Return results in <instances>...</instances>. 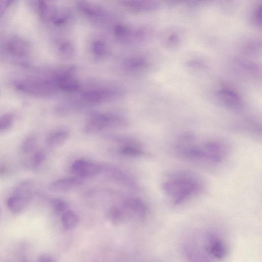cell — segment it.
<instances>
[{"mask_svg": "<svg viewBox=\"0 0 262 262\" xmlns=\"http://www.w3.org/2000/svg\"><path fill=\"white\" fill-rule=\"evenodd\" d=\"M179 157L193 163L217 165L229 156L230 147L225 140L218 138L200 139L192 133H184L177 140L174 146Z\"/></svg>", "mask_w": 262, "mask_h": 262, "instance_id": "obj_1", "label": "cell"}, {"mask_svg": "<svg viewBox=\"0 0 262 262\" xmlns=\"http://www.w3.org/2000/svg\"><path fill=\"white\" fill-rule=\"evenodd\" d=\"M162 190L174 206H180L199 196L205 190L203 179L193 171L185 169L172 171L165 176Z\"/></svg>", "mask_w": 262, "mask_h": 262, "instance_id": "obj_2", "label": "cell"}, {"mask_svg": "<svg viewBox=\"0 0 262 262\" xmlns=\"http://www.w3.org/2000/svg\"><path fill=\"white\" fill-rule=\"evenodd\" d=\"M189 262H221L228 254V246L217 233L205 231L193 237L184 246Z\"/></svg>", "mask_w": 262, "mask_h": 262, "instance_id": "obj_3", "label": "cell"}, {"mask_svg": "<svg viewBox=\"0 0 262 262\" xmlns=\"http://www.w3.org/2000/svg\"><path fill=\"white\" fill-rule=\"evenodd\" d=\"M15 88L25 93L38 97H48L55 94L58 88L55 76L50 78H28L15 81Z\"/></svg>", "mask_w": 262, "mask_h": 262, "instance_id": "obj_4", "label": "cell"}, {"mask_svg": "<svg viewBox=\"0 0 262 262\" xmlns=\"http://www.w3.org/2000/svg\"><path fill=\"white\" fill-rule=\"evenodd\" d=\"M129 125L125 118L110 113H96L90 116L83 130L88 134L98 133L105 128H123Z\"/></svg>", "mask_w": 262, "mask_h": 262, "instance_id": "obj_5", "label": "cell"}, {"mask_svg": "<svg viewBox=\"0 0 262 262\" xmlns=\"http://www.w3.org/2000/svg\"><path fill=\"white\" fill-rule=\"evenodd\" d=\"M120 94L121 91L118 88L100 86L90 88L83 91L81 97L87 103L96 104L111 101L118 97Z\"/></svg>", "mask_w": 262, "mask_h": 262, "instance_id": "obj_6", "label": "cell"}, {"mask_svg": "<svg viewBox=\"0 0 262 262\" xmlns=\"http://www.w3.org/2000/svg\"><path fill=\"white\" fill-rule=\"evenodd\" d=\"M114 32L116 39L125 44L143 41L148 34L146 28H132L123 24L116 25L114 27Z\"/></svg>", "mask_w": 262, "mask_h": 262, "instance_id": "obj_7", "label": "cell"}, {"mask_svg": "<svg viewBox=\"0 0 262 262\" xmlns=\"http://www.w3.org/2000/svg\"><path fill=\"white\" fill-rule=\"evenodd\" d=\"M77 6L79 10L84 15L92 19L105 21L111 18V13L100 5L85 1H79Z\"/></svg>", "mask_w": 262, "mask_h": 262, "instance_id": "obj_8", "label": "cell"}, {"mask_svg": "<svg viewBox=\"0 0 262 262\" xmlns=\"http://www.w3.org/2000/svg\"><path fill=\"white\" fill-rule=\"evenodd\" d=\"M72 171L77 177L83 178L97 176L101 172L103 168L100 165L85 159L75 161L71 166Z\"/></svg>", "mask_w": 262, "mask_h": 262, "instance_id": "obj_9", "label": "cell"}, {"mask_svg": "<svg viewBox=\"0 0 262 262\" xmlns=\"http://www.w3.org/2000/svg\"><path fill=\"white\" fill-rule=\"evenodd\" d=\"M31 45L25 38L15 36L10 39L6 44L7 52L14 56L24 57L31 52Z\"/></svg>", "mask_w": 262, "mask_h": 262, "instance_id": "obj_10", "label": "cell"}, {"mask_svg": "<svg viewBox=\"0 0 262 262\" xmlns=\"http://www.w3.org/2000/svg\"><path fill=\"white\" fill-rule=\"evenodd\" d=\"M123 208L127 214L137 217H144L148 211L145 203L138 198H129L125 199L123 203Z\"/></svg>", "mask_w": 262, "mask_h": 262, "instance_id": "obj_11", "label": "cell"}, {"mask_svg": "<svg viewBox=\"0 0 262 262\" xmlns=\"http://www.w3.org/2000/svg\"><path fill=\"white\" fill-rule=\"evenodd\" d=\"M82 178L78 177H66L58 179L52 182L50 189L54 191L64 192L73 189L82 185Z\"/></svg>", "mask_w": 262, "mask_h": 262, "instance_id": "obj_12", "label": "cell"}, {"mask_svg": "<svg viewBox=\"0 0 262 262\" xmlns=\"http://www.w3.org/2000/svg\"><path fill=\"white\" fill-rule=\"evenodd\" d=\"M220 101L226 107L238 109L242 106V101L238 95L229 89H222L217 93Z\"/></svg>", "mask_w": 262, "mask_h": 262, "instance_id": "obj_13", "label": "cell"}, {"mask_svg": "<svg viewBox=\"0 0 262 262\" xmlns=\"http://www.w3.org/2000/svg\"><path fill=\"white\" fill-rule=\"evenodd\" d=\"M123 4L129 10L139 12L152 11L159 7L158 3L154 1H125Z\"/></svg>", "mask_w": 262, "mask_h": 262, "instance_id": "obj_14", "label": "cell"}, {"mask_svg": "<svg viewBox=\"0 0 262 262\" xmlns=\"http://www.w3.org/2000/svg\"><path fill=\"white\" fill-rule=\"evenodd\" d=\"M147 64L146 59L140 56H133L126 58L122 63V67L129 72H137L145 68Z\"/></svg>", "mask_w": 262, "mask_h": 262, "instance_id": "obj_15", "label": "cell"}, {"mask_svg": "<svg viewBox=\"0 0 262 262\" xmlns=\"http://www.w3.org/2000/svg\"><path fill=\"white\" fill-rule=\"evenodd\" d=\"M30 199L14 193L7 200V205L13 212H18L23 210L27 205Z\"/></svg>", "mask_w": 262, "mask_h": 262, "instance_id": "obj_16", "label": "cell"}, {"mask_svg": "<svg viewBox=\"0 0 262 262\" xmlns=\"http://www.w3.org/2000/svg\"><path fill=\"white\" fill-rule=\"evenodd\" d=\"M70 133L68 131L61 129L50 134L47 138V144L51 147H57L62 145L68 139Z\"/></svg>", "mask_w": 262, "mask_h": 262, "instance_id": "obj_17", "label": "cell"}, {"mask_svg": "<svg viewBox=\"0 0 262 262\" xmlns=\"http://www.w3.org/2000/svg\"><path fill=\"white\" fill-rule=\"evenodd\" d=\"M38 10L41 18L46 21H52L58 9L55 6L46 1H39Z\"/></svg>", "mask_w": 262, "mask_h": 262, "instance_id": "obj_18", "label": "cell"}, {"mask_svg": "<svg viewBox=\"0 0 262 262\" xmlns=\"http://www.w3.org/2000/svg\"><path fill=\"white\" fill-rule=\"evenodd\" d=\"M110 172L113 180L120 185L126 187H133L135 185L134 180L121 170L112 169Z\"/></svg>", "mask_w": 262, "mask_h": 262, "instance_id": "obj_19", "label": "cell"}, {"mask_svg": "<svg viewBox=\"0 0 262 262\" xmlns=\"http://www.w3.org/2000/svg\"><path fill=\"white\" fill-rule=\"evenodd\" d=\"M79 218L77 214L72 210H67L61 215V222L66 229L75 228L78 223Z\"/></svg>", "mask_w": 262, "mask_h": 262, "instance_id": "obj_20", "label": "cell"}, {"mask_svg": "<svg viewBox=\"0 0 262 262\" xmlns=\"http://www.w3.org/2000/svg\"><path fill=\"white\" fill-rule=\"evenodd\" d=\"M91 50L95 57L101 58L106 56L108 53V48L104 41L97 39L92 41Z\"/></svg>", "mask_w": 262, "mask_h": 262, "instance_id": "obj_21", "label": "cell"}, {"mask_svg": "<svg viewBox=\"0 0 262 262\" xmlns=\"http://www.w3.org/2000/svg\"><path fill=\"white\" fill-rule=\"evenodd\" d=\"M75 47L72 41L68 39L62 40L58 46L60 55L67 59L73 57L75 54Z\"/></svg>", "mask_w": 262, "mask_h": 262, "instance_id": "obj_22", "label": "cell"}, {"mask_svg": "<svg viewBox=\"0 0 262 262\" xmlns=\"http://www.w3.org/2000/svg\"><path fill=\"white\" fill-rule=\"evenodd\" d=\"M127 213L123 209L117 206L113 207L109 211L108 216L115 224L121 223L125 219Z\"/></svg>", "mask_w": 262, "mask_h": 262, "instance_id": "obj_23", "label": "cell"}, {"mask_svg": "<svg viewBox=\"0 0 262 262\" xmlns=\"http://www.w3.org/2000/svg\"><path fill=\"white\" fill-rule=\"evenodd\" d=\"M71 16L70 11L67 8L58 9L52 22L57 26L65 24L69 20Z\"/></svg>", "mask_w": 262, "mask_h": 262, "instance_id": "obj_24", "label": "cell"}, {"mask_svg": "<svg viewBox=\"0 0 262 262\" xmlns=\"http://www.w3.org/2000/svg\"><path fill=\"white\" fill-rule=\"evenodd\" d=\"M119 152L121 155L129 157H139L143 154L141 148L135 145H123L120 148Z\"/></svg>", "mask_w": 262, "mask_h": 262, "instance_id": "obj_25", "label": "cell"}, {"mask_svg": "<svg viewBox=\"0 0 262 262\" xmlns=\"http://www.w3.org/2000/svg\"><path fill=\"white\" fill-rule=\"evenodd\" d=\"M14 121V116L12 113H7L0 116V132L9 129Z\"/></svg>", "mask_w": 262, "mask_h": 262, "instance_id": "obj_26", "label": "cell"}, {"mask_svg": "<svg viewBox=\"0 0 262 262\" xmlns=\"http://www.w3.org/2000/svg\"><path fill=\"white\" fill-rule=\"evenodd\" d=\"M37 145V140L33 136L26 138L23 143L22 149L26 154L33 152L36 149Z\"/></svg>", "mask_w": 262, "mask_h": 262, "instance_id": "obj_27", "label": "cell"}, {"mask_svg": "<svg viewBox=\"0 0 262 262\" xmlns=\"http://www.w3.org/2000/svg\"><path fill=\"white\" fill-rule=\"evenodd\" d=\"M46 158V154L42 150H39L34 152L32 158V165L34 169H38Z\"/></svg>", "mask_w": 262, "mask_h": 262, "instance_id": "obj_28", "label": "cell"}, {"mask_svg": "<svg viewBox=\"0 0 262 262\" xmlns=\"http://www.w3.org/2000/svg\"><path fill=\"white\" fill-rule=\"evenodd\" d=\"M52 205L55 211L58 213H63L67 210L68 204L61 199H54L52 201Z\"/></svg>", "mask_w": 262, "mask_h": 262, "instance_id": "obj_29", "label": "cell"}, {"mask_svg": "<svg viewBox=\"0 0 262 262\" xmlns=\"http://www.w3.org/2000/svg\"><path fill=\"white\" fill-rule=\"evenodd\" d=\"M255 19L257 24L261 25V5H260L255 12Z\"/></svg>", "mask_w": 262, "mask_h": 262, "instance_id": "obj_30", "label": "cell"}, {"mask_svg": "<svg viewBox=\"0 0 262 262\" xmlns=\"http://www.w3.org/2000/svg\"><path fill=\"white\" fill-rule=\"evenodd\" d=\"M10 3L9 1H0V15L5 12Z\"/></svg>", "mask_w": 262, "mask_h": 262, "instance_id": "obj_31", "label": "cell"}, {"mask_svg": "<svg viewBox=\"0 0 262 262\" xmlns=\"http://www.w3.org/2000/svg\"><path fill=\"white\" fill-rule=\"evenodd\" d=\"M38 262H51V258L48 255H42L39 258Z\"/></svg>", "mask_w": 262, "mask_h": 262, "instance_id": "obj_32", "label": "cell"}]
</instances>
